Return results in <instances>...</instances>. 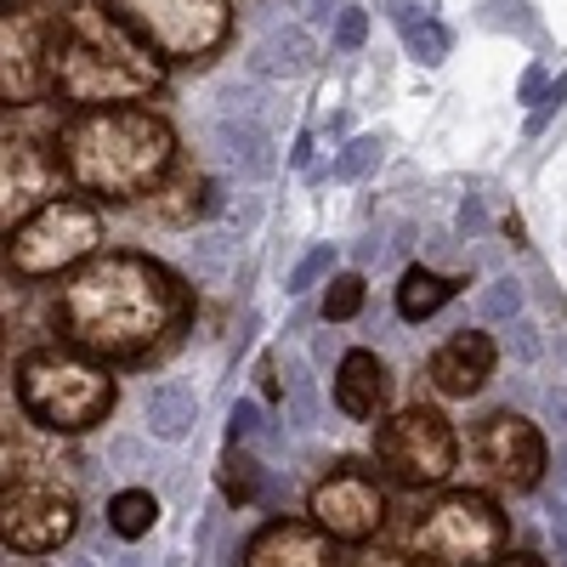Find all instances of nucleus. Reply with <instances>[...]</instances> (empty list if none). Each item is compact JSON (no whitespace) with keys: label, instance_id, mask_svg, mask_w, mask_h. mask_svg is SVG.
<instances>
[{"label":"nucleus","instance_id":"473e14b6","mask_svg":"<svg viewBox=\"0 0 567 567\" xmlns=\"http://www.w3.org/2000/svg\"><path fill=\"white\" fill-rule=\"evenodd\" d=\"M511 347H516V358H523V363H534V358H539V336H534L528 323H516V329H511Z\"/></svg>","mask_w":567,"mask_h":567},{"label":"nucleus","instance_id":"58836bf2","mask_svg":"<svg viewBox=\"0 0 567 567\" xmlns=\"http://www.w3.org/2000/svg\"><path fill=\"white\" fill-rule=\"evenodd\" d=\"M494 567H545L539 556H511V561H494Z\"/></svg>","mask_w":567,"mask_h":567},{"label":"nucleus","instance_id":"a19ab883","mask_svg":"<svg viewBox=\"0 0 567 567\" xmlns=\"http://www.w3.org/2000/svg\"><path fill=\"white\" fill-rule=\"evenodd\" d=\"M556 460H561V465H556V471H561V483H567V443H561V449H556Z\"/></svg>","mask_w":567,"mask_h":567},{"label":"nucleus","instance_id":"c03bdc74","mask_svg":"<svg viewBox=\"0 0 567 567\" xmlns=\"http://www.w3.org/2000/svg\"><path fill=\"white\" fill-rule=\"evenodd\" d=\"M556 528H567V516H561V523H556Z\"/></svg>","mask_w":567,"mask_h":567},{"label":"nucleus","instance_id":"ddd939ff","mask_svg":"<svg viewBox=\"0 0 567 567\" xmlns=\"http://www.w3.org/2000/svg\"><path fill=\"white\" fill-rule=\"evenodd\" d=\"M239 567H336V534L301 523V516H272L267 528L245 539Z\"/></svg>","mask_w":567,"mask_h":567},{"label":"nucleus","instance_id":"4c0bfd02","mask_svg":"<svg viewBox=\"0 0 567 567\" xmlns=\"http://www.w3.org/2000/svg\"><path fill=\"white\" fill-rule=\"evenodd\" d=\"M290 159H296V165H307V159H312V131H301V136H296V154H290Z\"/></svg>","mask_w":567,"mask_h":567},{"label":"nucleus","instance_id":"4468645a","mask_svg":"<svg viewBox=\"0 0 567 567\" xmlns=\"http://www.w3.org/2000/svg\"><path fill=\"white\" fill-rule=\"evenodd\" d=\"M432 386L443 398H477L488 386L494 374V341L483 336V329H460V336H449L437 352H432Z\"/></svg>","mask_w":567,"mask_h":567},{"label":"nucleus","instance_id":"1a4fd4ad","mask_svg":"<svg viewBox=\"0 0 567 567\" xmlns=\"http://www.w3.org/2000/svg\"><path fill=\"white\" fill-rule=\"evenodd\" d=\"M97 239H103V216L91 205H80V199H45L7 239V261L23 278H45V272H63L69 261H80Z\"/></svg>","mask_w":567,"mask_h":567},{"label":"nucleus","instance_id":"4be33fe9","mask_svg":"<svg viewBox=\"0 0 567 567\" xmlns=\"http://www.w3.org/2000/svg\"><path fill=\"white\" fill-rule=\"evenodd\" d=\"M216 488L233 511H245L261 499V460L245 449V443H227L221 449V465H216Z\"/></svg>","mask_w":567,"mask_h":567},{"label":"nucleus","instance_id":"2eb2a0df","mask_svg":"<svg viewBox=\"0 0 567 567\" xmlns=\"http://www.w3.org/2000/svg\"><path fill=\"white\" fill-rule=\"evenodd\" d=\"M0 187H7V227H12V216H23L29 205H40L58 187V159L40 142H29L7 125V171H0Z\"/></svg>","mask_w":567,"mask_h":567},{"label":"nucleus","instance_id":"aec40b11","mask_svg":"<svg viewBox=\"0 0 567 567\" xmlns=\"http://www.w3.org/2000/svg\"><path fill=\"white\" fill-rule=\"evenodd\" d=\"M454 290H460V278H443L432 267H403V278H398V318H409V323L432 318L437 307L454 301Z\"/></svg>","mask_w":567,"mask_h":567},{"label":"nucleus","instance_id":"f8f14e48","mask_svg":"<svg viewBox=\"0 0 567 567\" xmlns=\"http://www.w3.org/2000/svg\"><path fill=\"white\" fill-rule=\"evenodd\" d=\"M307 511H312V523L323 534H336L341 545H363V539L381 534V523H386V488L374 483L369 471L341 465V471H329V477L312 488Z\"/></svg>","mask_w":567,"mask_h":567},{"label":"nucleus","instance_id":"20e7f679","mask_svg":"<svg viewBox=\"0 0 567 567\" xmlns=\"http://www.w3.org/2000/svg\"><path fill=\"white\" fill-rule=\"evenodd\" d=\"M18 403L40 432L80 437L114 409V374L103 363H91V358L40 347L18 369Z\"/></svg>","mask_w":567,"mask_h":567},{"label":"nucleus","instance_id":"a878e982","mask_svg":"<svg viewBox=\"0 0 567 567\" xmlns=\"http://www.w3.org/2000/svg\"><path fill=\"white\" fill-rule=\"evenodd\" d=\"M374 165H381V136H352L347 148L336 154V176L341 182H363Z\"/></svg>","mask_w":567,"mask_h":567},{"label":"nucleus","instance_id":"c9c22d12","mask_svg":"<svg viewBox=\"0 0 567 567\" xmlns=\"http://www.w3.org/2000/svg\"><path fill=\"white\" fill-rule=\"evenodd\" d=\"M477 227H483V205L465 199V205H460V233H477Z\"/></svg>","mask_w":567,"mask_h":567},{"label":"nucleus","instance_id":"9d476101","mask_svg":"<svg viewBox=\"0 0 567 567\" xmlns=\"http://www.w3.org/2000/svg\"><path fill=\"white\" fill-rule=\"evenodd\" d=\"M58 52H63V18L7 7V23H0V97L29 103L45 85H58Z\"/></svg>","mask_w":567,"mask_h":567},{"label":"nucleus","instance_id":"0eeeda50","mask_svg":"<svg viewBox=\"0 0 567 567\" xmlns=\"http://www.w3.org/2000/svg\"><path fill=\"white\" fill-rule=\"evenodd\" d=\"M109 12L154 58L194 63L227 40V0H109Z\"/></svg>","mask_w":567,"mask_h":567},{"label":"nucleus","instance_id":"6ab92c4d","mask_svg":"<svg viewBox=\"0 0 567 567\" xmlns=\"http://www.w3.org/2000/svg\"><path fill=\"white\" fill-rule=\"evenodd\" d=\"M142 420H148V437L187 443V437L199 432V398H194V386H182V381L154 386L148 403H142Z\"/></svg>","mask_w":567,"mask_h":567},{"label":"nucleus","instance_id":"f704fd0d","mask_svg":"<svg viewBox=\"0 0 567 567\" xmlns=\"http://www.w3.org/2000/svg\"><path fill=\"white\" fill-rule=\"evenodd\" d=\"M545 91H550V85H545V69H528V74H523V91H516V97H523V103H545Z\"/></svg>","mask_w":567,"mask_h":567},{"label":"nucleus","instance_id":"e433bc0d","mask_svg":"<svg viewBox=\"0 0 567 567\" xmlns=\"http://www.w3.org/2000/svg\"><path fill=\"white\" fill-rule=\"evenodd\" d=\"M358 567H420V561H409V556H363Z\"/></svg>","mask_w":567,"mask_h":567},{"label":"nucleus","instance_id":"f03ea898","mask_svg":"<svg viewBox=\"0 0 567 567\" xmlns=\"http://www.w3.org/2000/svg\"><path fill=\"white\" fill-rule=\"evenodd\" d=\"M171 125L148 109H85L63 125V171L97 199H136L171 171Z\"/></svg>","mask_w":567,"mask_h":567},{"label":"nucleus","instance_id":"f257e3e1","mask_svg":"<svg viewBox=\"0 0 567 567\" xmlns=\"http://www.w3.org/2000/svg\"><path fill=\"white\" fill-rule=\"evenodd\" d=\"M176 318H182L176 278L136 250H109L85 261L58 290L63 336L91 358H142Z\"/></svg>","mask_w":567,"mask_h":567},{"label":"nucleus","instance_id":"c756f323","mask_svg":"<svg viewBox=\"0 0 567 567\" xmlns=\"http://www.w3.org/2000/svg\"><path fill=\"white\" fill-rule=\"evenodd\" d=\"M363 40H369V12H363V7H341V18H336V45H341V52H358Z\"/></svg>","mask_w":567,"mask_h":567},{"label":"nucleus","instance_id":"5701e85b","mask_svg":"<svg viewBox=\"0 0 567 567\" xmlns=\"http://www.w3.org/2000/svg\"><path fill=\"white\" fill-rule=\"evenodd\" d=\"M154 523H159V494H148V488H120V494L109 499V528H114L125 545H131V539H148Z\"/></svg>","mask_w":567,"mask_h":567},{"label":"nucleus","instance_id":"37998d69","mask_svg":"<svg viewBox=\"0 0 567 567\" xmlns=\"http://www.w3.org/2000/svg\"><path fill=\"white\" fill-rule=\"evenodd\" d=\"M165 567H182V556H165Z\"/></svg>","mask_w":567,"mask_h":567},{"label":"nucleus","instance_id":"39448f33","mask_svg":"<svg viewBox=\"0 0 567 567\" xmlns=\"http://www.w3.org/2000/svg\"><path fill=\"white\" fill-rule=\"evenodd\" d=\"M409 561L420 567H494L511 550V523L488 494H437L409 523Z\"/></svg>","mask_w":567,"mask_h":567},{"label":"nucleus","instance_id":"cd10ccee","mask_svg":"<svg viewBox=\"0 0 567 567\" xmlns=\"http://www.w3.org/2000/svg\"><path fill=\"white\" fill-rule=\"evenodd\" d=\"M329 267H336V250H329V245L307 250V256L290 267V284H284V290H290V296H307L312 284H323V278H329Z\"/></svg>","mask_w":567,"mask_h":567},{"label":"nucleus","instance_id":"6e6552de","mask_svg":"<svg viewBox=\"0 0 567 567\" xmlns=\"http://www.w3.org/2000/svg\"><path fill=\"white\" fill-rule=\"evenodd\" d=\"M374 460H381L398 483L409 488H437L454 477V460H460V437L454 425L437 409H403L392 420H381L374 432Z\"/></svg>","mask_w":567,"mask_h":567},{"label":"nucleus","instance_id":"7ed1b4c3","mask_svg":"<svg viewBox=\"0 0 567 567\" xmlns=\"http://www.w3.org/2000/svg\"><path fill=\"white\" fill-rule=\"evenodd\" d=\"M154 85H159V63L120 18H103V12H69L63 18V52H58L63 97L125 103V97H148Z\"/></svg>","mask_w":567,"mask_h":567},{"label":"nucleus","instance_id":"f3484780","mask_svg":"<svg viewBox=\"0 0 567 567\" xmlns=\"http://www.w3.org/2000/svg\"><path fill=\"white\" fill-rule=\"evenodd\" d=\"M210 142H216L221 165L239 171V176H250V182H267V176L278 171L272 136H267V125L250 120V114H221V120L210 125Z\"/></svg>","mask_w":567,"mask_h":567},{"label":"nucleus","instance_id":"b1692460","mask_svg":"<svg viewBox=\"0 0 567 567\" xmlns=\"http://www.w3.org/2000/svg\"><path fill=\"white\" fill-rule=\"evenodd\" d=\"M398 29H403V45H409V58H414V63L437 69V63L449 58V29H443L437 18H425V12L403 7V12H398Z\"/></svg>","mask_w":567,"mask_h":567},{"label":"nucleus","instance_id":"7c9ffc66","mask_svg":"<svg viewBox=\"0 0 567 567\" xmlns=\"http://www.w3.org/2000/svg\"><path fill=\"white\" fill-rule=\"evenodd\" d=\"M261 432V403H233V414H227V443H250Z\"/></svg>","mask_w":567,"mask_h":567},{"label":"nucleus","instance_id":"c85d7f7f","mask_svg":"<svg viewBox=\"0 0 567 567\" xmlns=\"http://www.w3.org/2000/svg\"><path fill=\"white\" fill-rule=\"evenodd\" d=\"M284 414H290V425H312V420H318V398H312L307 374H296L290 392H284Z\"/></svg>","mask_w":567,"mask_h":567},{"label":"nucleus","instance_id":"a211bd4d","mask_svg":"<svg viewBox=\"0 0 567 567\" xmlns=\"http://www.w3.org/2000/svg\"><path fill=\"white\" fill-rule=\"evenodd\" d=\"M312 58H318V45H312V34L301 23H272L250 45V74H261V80H296V74L312 69Z\"/></svg>","mask_w":567,"mask_h":567},{"label":"nucleus","instance_id":"9b49d317","mask_svg":"<svg viewBox=\"0 0 567 567\" xmlns=\"http://www.w3.org/2000/svg\"><path fill=\"white\" fill-rule=\"evenodd\" d=\"M471 454H477L483 477H494L511 494L539 488L545 471H550V449L539 437V425L528 414H516V409H494L477 432H471Z\"/></svg>","mask_w":567,"mask_h":567},{"label":"nucleus","instance_id":"2f4dec72","mask_svg":"<svg viewBox=\"0 0 567 567\" xmlns=\"http://www.w3.org/2000/svg\"><path fill=\"white\" fill-rule=\"evenodd\" d=\"M561 103H567V74H561V80H556V85L545 91V103H539V114L528 120V131H545V120H550V114H556Z\"/></svg>","mask_w":567,"mask_h":567},{"label":"nucleus","instance_id":"ea45409f","mask_svg":"<svg viewBox=\"0 0 567 567\" xmlns=\"http://www.w3.org/2000/svg\"><path fill=\"white\" fill-rule=\"evenodd\" d=\"M556 556L567 561V528H556Z\"/></svg>","mask_w":567,"mask_h":567},{"label":"nucleus","instance_id":"72a5a7b5","mask_svg":"<svg viewBox=\"0 0 567 567\" xmlns=\"http://www.w3.org/2000/svg\"><path fill=\"white\" fill-rule=\"evenodd\" d=\"M109 460H114L120 471H136V465H142V443H136V437H120V443L109 449Z\"/></svg>","mask_w":567,"mask_h":567},{"label":"nucleus","instance_id":"a18cd8bd","mask_svg":"<svg viewBox=\"0 0 567 567\" xmlns=\"http://www.w3.org/2000/svg\"><path fill=\"white\" fill-rule=\"evenodd\" d=\"M7 7H12V0H7Z\"/></svg>","mask_w":567,"mask_h":567},{"label":"nucleus","instance_id":"dca6fc26","mask_svg":"<svg viewBox=\"0 0 567 567\" xmlns=\"http://www.w3.org/2000/svg\"><path fill=\"white\" fill-rule=\"evenodd\" d=\"M386 403H392V374H386V363L374 358V352H347L341 358V369H336V409L347 414V420H363V425H374L386 414Z\"/></svg>","mask_w":567,"mask_h":567},{"label":"nucleus","instance_id":"bb28decb","mask_svg":"<svg viewBox=\"0 0 567 567\" xmlns=\"http://www.w3.org/2000/svg\"><path fill=\"white\" fill-rule=\"evenodd\" d=\"M477 307H483V318H488V323H511L516 312H523V284H516V278H499V284H488Z\"/></svg>","mask_w":567,"mask_h":567},{"label":"nucleus","instance_id":"393cba45","mask_svg":"<svg viewBox=\"0 0 567 567\" xmlns=\"http://www.w3.org/2000/svg\"><path fill=\"white\" fill-rule=\"evenodd\" d=\"M358 307H363V272H341L323 296V323H347L358 318Z\"/></svg>","mask_w":567,"mask_h":567},{"label":"nucleus","instance_id":"79ce46f5","mask_svg":"<svg viewBox=\"0 0 567 567\" xmlns=\"http://www.w3.org/2000/svg\"><path fill=\"white\" fill-rule=\"evenodd\" d=\"M114 567H142V556H120V561H114Z\"/></svg>","mask_w":567,"mask_h":567},{"label":"nucleus","instance_id":"423d86ee","mask_svg":"<svg viewBox=\"0 0 567 567\" xmlns=\"http://www.w3.org/2000/svg\"><path fill=\"white\" fill-rule=\"evenodd\" d=\"M80 528L74 488L58 483L45 460H29L23 449L7 443V488H0V539L18 556H45L69 545Z\"/></svg>","mask_w":567,"mask_h":567},{"label":"nucleus","instance_id":"412c9836","mask_svg":"<svg viewBox=\"0 0 567 567\" xmlns=\"http://www.w3.org/2000/svg\"><path fill=\"white\" fill-rule=\"evenodd\" d=\"M182 261L199 284L216 290V284H227L233 267H239V239H233V233H194V239L182 245Z\"/></svg>","mask_w":567,"mask_h":567}]
</instances>
